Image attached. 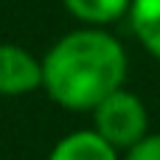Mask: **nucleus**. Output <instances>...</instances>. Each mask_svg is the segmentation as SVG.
Here are the masks:
<instances>
[{"instance_id":"1","label":"nucleus","mask_w":160,"mask_h":160,"mask_svg":"<svg viewBox=\"0 0 160 160\" xmlns=\"http://www.w3.org/2000/svg\"><path fill=\"white\" fill-rule=\"evenodd\" d=\"M127 68V51L107 28L82 25L59 37L42 56V90L65 110L90 112L124 87Z\"/></svg>"},{"instance_id":"2","label":"nucleus","mask_w":160,"mask_h":160,"mask_svg":"<svg viewBox=\"0 0 160 160\" xmlns=\"http://www.w3.org/2000/svg\"><path fill=\"white\" fill-rule=\"evenodd\" d=\"M90 112H93V129L118 152L132 149L138 141L149 135L146 104L127 87H118L115 93L101 98Z\"/></svg>"},{"instance_id":"3","label":"nucleus","mask_w":160,"mask_h":160,"mask_svg":"<svg viewBox=\"0 0 160 160\" xmlns=\"http://www.w3.org/2000/svg\"><path fill=\"white\" fill-rule=\"evenodd\" d=\"M42 90V59L14 42H0V96L17 98Z\"/></svg>"},{"instance_id":"4","label":"nucleus","mask_w":160,"mask_h":160,"mask_svg":"<svg viewBox=\"0 0 160 160\" xmlns=\"http://www.w3.org/2000/svg\"><path fill=\"white\" fill-rule=\"evenodd\" d=\"M48 160H121V152L112 149L93 127L76 129L59 138L51 149Z\"/></svg>"},{"instance_id":"5","label":"nucleus","mask_w":160,"mask_h":160,"mask_svg":"<svg viewBox=\"0 0 160 160\" xmlns=\"http://www.w3.org/2000/svg\"><path fill=\"white\" fill-rule=\"evenodd\" d=\"M62 6L82 25L107 28V25H112L129 14L132 0H62Z\"/></svg>"},{"instance_id":"6","label":"nucleus","mask_w":160,"mask_h":160,"mask_svg":"<svg viewBox=\"0 0 160 160\" xmlns=\"http://www.w3.org/2000/svg\"><path fill=\"white\" fill-rule=\"evenodd\" d=\"M127 17L143 51L160 59V0H132Z\"/></svg>"},{"instance_id":"7","label":"nucleus","mask_w":160,"mask_h":160,"mask_svg":"<svg viewBox=\"0 0 160 160\" xmlns=\"http://www.w3.org/2000/svg\"><path fill=\"white\" fill-rule=\"evenodd\" d=\"M121 160H160V132H149L143 141L127 149Z\"/></svg>"}]
</instances>
